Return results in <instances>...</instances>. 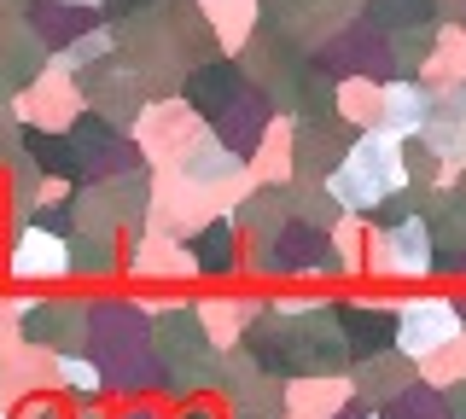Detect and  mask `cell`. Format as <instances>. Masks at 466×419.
I'll use <instances>...</instances> for the list:
<instances>
[{
    "label": "cell",
    "instance_id": "obj_1",
    "mask_svg": "<svg viewBox=\"0 0 466 419\" xmlns=\"http://www.w3.org/2000/svg\"><path fill=\"white\" fill-rule=\"evenodd\" d=\"M87 361L106 379V396H157L152 309L140 292H87Z\"/></svg>",
    "mask_w": 466,
    "mask_h": 419
},
{
    "label": "cell",
    "instance_id": "obj_2",
    "mask_svg": "<svg viewBox=\"0 0 466 419\" xmlns=\"http://www.w3.org/2000/svg\"><path fill=\"white\" fill-rule=\"evenodd\" d=\"M152 361H157V396L181 402V396H204L216 390V367H222V344L210 338L198 303L169 292V303H152Z\"/></svg>",
    "mask_w": 466,
    "mask_h": 419
},
{
    "label": "cell",
    "instance_id": "obj_3",
    "mask_svg": "<svg viewBox=\"0 0 466 419\" xmlns=\"http://www.w3.org/2000/svg\"><path fill=\"white\" fill-rule=\"evenodd\" d=\"M402 181V140H390L385 128H361L356 140H350L344 164L327 175V193L339 198L350 215H368L385 193H397Z\"/></svg>",
    "mask_w": 466,
    "mask_h": 419
},
{
    "label": "cell",
    "instance_id": "obj_4",
    "mask_svg": "<svg viewBox=\"0 0 466 419\" xmlns=\"http://www.w3.org/2000/svg\"><path fill=\"white\" fill-rule=\"evenodd\" d=\"M368 285L379 292H408V285H426L431 280V234H426V215H408L397 227H373L368 234Z\"/></svg>",
    "mask_w": 466,
    "mask_h": 419
},
{
    "label": "cell",
    "instance_id": "obj_5",
    "mask_svg": "<svg viewBox=\"0 0 466 419\" xmlns=\"http://www.w3.org/2000/svg\"><path fill=\"white\" fill-rule=\"evenodd\" d=\"M18 344H35V350L53 355H76L87 350V292H29L18 297Z\"/></svg>",
    "mask_w": 466,
    "mask_h": 419
},
{
    "label": "cell",
    "instance_id": "obj_6",
    "mask_svg": "<svg viewBox=\"0 0 466 419\" xmlns=\"http://www.w3.org/2000/svg\"><path fill=\"white\" fill-rule=\"evenodd\" d=\"M0 280H6L12 292H53V285H70V239L24 222L18 234H6V244H0Z\"/></svg>",
    "mask_w": 466,
    "mask_h": 419
},
{
    "label": "cell",
    "instance_id": "obj_7",
    "mask_svg": "<svg viewBox=\"0 0 466 419\" xmlns=\"http://www.w3.org/2000/svg\"><path fill=\"white\" fill-rule=\"evenodd\" d=\"M216 402L228 419H286V379L262 373L245 344H228L216 367Z\"/></svg>",
    "mask_w": 466,
    "mask_h": 419
},
{
    "label": "cell",
    "instance_id": "obj_8",
    "mask_svg": "<svg viewBox=\"0 0 466 419\" xmlns=\"http://www.w3.org/2000/svg\"><path fill=\"white\" fill-rule=\"evenodd\" d=\"M123 280L135 285V292H181V285L198 280V263H193V251H187V239L140 227V234L123 239Z\"/></svg>",
    "mask_w": 466,
    "mask_h": 419
},
{
    "label": "cell",
    "instance_id": "obj_9",
    "mask_svg": "<svg viewBox=\"0 0 466 419\" xmlns=\"http://www.w3.org/2000/svg\"><path fill=\"white\" fill-rule=\"evenodd\" d=\"M204 128H210V123H204L181 94H164V99H146L128 135H135V146H140V157L152 169H169V164L187 157V146H193Z\"/></svg>",
    "mask_w": 466,
    "mask_h": 419
},
{
    "label": "cell",
    "instance_id": "obj_10",
    "mask_svg": "<svg viewBox=\"0 0 466 419\" xmlns=\"http://www.w3.org/2000/svg\"><path fill=\"white\" fill-rule=\"evenodd\" d=\"M461 332V303L455 292H420V285H408L397 292V350L408 361H426L437 344H449Z\"/></svg>",
    "mask_w": 466,
    "mask_h": 419
},
{
    "label": "cell",
    "instance_id": "obj_11",
    "mask_svg": "<svg viewBox=\"0 0 466 419\" xmlns=\"http://www.w3.org/2000/svg\"><path fill=\"white\" fill-rule=\"evenodd\" d=\"M76 88H82V105H87V111H99V117H111L116 128H135L140 105L152 99V88H146V76H140V70L123 59V47H116V53H106L99 65L76 70Z\"/></svg>",
    "mask_w": 466,
    "mask_h": 419
},
{
    "label": "cell",
    "instance_id": "obj_12",
    "mask_svg": "<svg viewBox=\"0 0 466 419\" xmlns=\"http://www.w3.org/2000/svg\"><path fill=\"white\" fill-rule=\"evenodd\" d=\"M216 210L222 205H216L198 181H187L175 164L152 169V210H146V227H157V234H169V239H187V234H198Z\"/></svg>",
    "mask_w": 466,
    "mask_h": 419
},
{
    "label": "cell",
    "instance_id": "obj_13",
    "mask_svg": "<svg viewBox=\"0 0 466 419\" xmlns=\"http://www.w3.org/2000/svg\"><path fill=\"white\" fill-rule=\"evenodd\" d=\"M175 169H181L187 181H198V186H204V193H210L222 210H233V198H239L245 186L257 181V175H251V164H245L239 152H228L222 140L210 135V128H204V135L193 140V146H187V157H181Z\"/></svg>",
    "mask_w": 466,
    "mask_h": 419
},
{
    "label": "cell",
    "instance_id": "obj_14",
    "mask_svg": "<svg viewBox=\"0 0 466 419\" xmlns=\"http://www.w3.org/2000/svg\"><path fill=\"white\" fill-rule=\"evenodd\" d=\"M245 88H251V76H245V65L233 59V53H210V59H198V65L181 70V99L198 111L204 123H216Z\"/></svg>",
    "mask_w": 466,
    "mask_h": 419
},
{
    "label": "cell",
    "instance_id": "obj_15",
    "mask_svg": "<svg viewBox=\"0 0 466 419\" xmlns=\"http://www.w3.org/2000/svg\"><path fill=\"white\" fill-rule=\"evenodd\" d=\"M356 135L361 128H350L344 117L339 123H291V181H327L344 164Z\"/></svg>",
    "mask_w": 466,
    "mask_h": 419
},
{
    "label": "cell",
    "instance_id": "obj_16",
    "mask_svg": "<svg viewBox=\"0 0 466 419\" xmlns=\"http://www.w3.org/2000/svg\"><path fill=\"white\" fill-rule=\"evenodd\" d=\"M12 105H18V123L24 128H70V123H76V111H82V88H76L70 70L47 65L18 99H12Z\"/></svg>",
    "mask_w": 466,
    "mask_h": 419
},
{
    "label": "cell",
    "instance_id": "obj_17",
    "mask_svg": "<svg viewBox=\"0 0 466 419\" xmlns=\"http://www.w3.org/2000/svg\"><path fill=\"white\" fill-rule=\"evenodd\" d=\"M187 251L198 263V280H210V285H233L245 274V234L233 227L228 210H216L198 234H187Z\"/></svg>",
    "mask_w": 466,
    "mask_h": 419
},
{
    "label": "cell",
    "instance_id": "obj_18",
    "mask_svg": "<svg viewBox=\"0 0 466 419\" xmlns=\"http://www.w3.org/2000/svg\"><path fill=\"white\" fill-rule=\"evenodd\" d=\"M431 99L437 88L431 82H420V76H390V82H379V117L373 128H385L390 140H408V135H420L431 117Z\"/></svg>",
    "mask_w": 466,
    "mask_h": 419
},
{
    "label": "cell",
    "instance_id": "obj_19",
    "mask_svg": "<svg viewBox=\"0 0 466 419\" xmlns=\"http://www.w3.org/2000/svg\"><path fill=\"white\" fill-rule=\"evenodd\" d=\"M274 117H280V111H274V99L262 94V88H245V94L233 99L228 111H222V117L210 123V135L222 140L228 152H239L245 164H251V152L262 146V135H268V128H274Z\"/></svg>",
    "mask_w": 466,
    "mask_h": 419
},
{
    "label": "cell",
    "instance_id": "obj_20",
    "mask_svg": "<svg viewBox=\"0 0 466 419\" xmlns=\"http://www.w3.org/2000/svg\"><path fill=\"white\" fill-rule=\"evenodd\" d=\"M123 280V234H70V285L106 292Z\"/></svg>",
    "mask_w": 466,
    "mask_h": 419
},
{
    "label": "cell",
    "instance_id": "obj_21",
    "mask_svg": "<svg viewBox=\"0 0 466 419\" xmlns=\"http://www.w3.org/2000/svg\"><path fill=\"white\" fill-rule=\"evenodd\" d=\"M41 390H58V355L53 350H35V344H12L0 355V402H24V396H41Z\"/></svg>",
    "mask_w": 466,
    "mask_h": 419
},
{
    "label": "cell",
    "instance_id": "obj_22",
    "mask_svg": "<svg viewBox=\"0 0 466 419\" xmlns=\"http://www.w3.org/2000/svg\"><path fill=\"white\" fill-rule=\"evenodd\" d=\"M24 24L35 30V41H41L47 53H58V47H70L82 30L106 24V12H99V6H70V0H29Z\"/></svg>",
    "mask_w": 466,
    "mask_h": 419
},
{
    "label": "cell",
    "instance_id": "obj_23",
    "mask_svg": "<svg viewBox=\"0 0 466 419\" xmlns=\"http://www.w3.org/2000/svg\"><path fill=\"white\" fill-rule=\"evenodd\" d=\"M408 379H420V361H408L402 350H379V355L350 361V390H356L361 402H373V408L385 396H397Z\"/></svg>",
    "mask_w": 466,
    "mask_h": 419
},
{
    "label": "cell",
    "instance_id": "obj_24",
    "mask_svg": "<svg viewBox=\"0 0 466 419\" xmlns=\"http://www.w3.org/2000/svg\"><path fill=\"white\" fill-rule=\"evenodd\" d=\"M24 152H29V164H35L47 181H65V186L82 181L76 140H70L65 128H24Z\"/></svg>",
    "mask_w": 466,
    "mask_h": 419
},
{
    "label": "cell",
    "instance_id": "obj_25",
    "mask_svg": "<svg viewBox=\"0 0 466 419\" xmlns=\"http://www.w3.org/2000/svg\"><path fill=\"white\" fill-rule=\"evenodd\" d=\"M350 390V373H332V379H286V419H332Z\"/></svg>",
    "mask_w": 466,
    "mask_h": 419
},
{
    "label": "cell",
    "instance_id": "obj_26",
    "mask_svg": "<svg viewBox=\"0 0 466 419\" xmlns=\"http://www.w3.org/2000/svg\"><path fill=\"white\" fill-rule=\"evenodd\" d=\"M420 140H426V146L443 157L449 169H461V164H466V111H461L449 94H437V99H431L426 128H420Z\"/></svg>",
    "mask_w": 466,
    "mask_h": 419
},
{
    "label": "cell",
    "instance_id": "obj_27",
    "mask_svg": "<svg viewBox=\"0 0 466 419\" xmlns=\"http://www.w3.org/2000/svg\"><path fill=\"white\" fill-rule=\"evenodd\" d=\"M379 419H449V396L431 379H408L397 396L379 402Z\"/></svg>",
    "mask_w": 466,
    "mask_h": 419
},
{
    "label": "cell",
    "instance_id": "obj_28",
    "mask_svg": "<svg viewBox=\"0 0 466 419\" xmlns=\"http://www.w3.org/2000/svg\"><path fill=\"white\" fill-rule=\"evenodd\" d=\"M58 396H65L70 408H82V402H106V379H99V367L87 361V350L58 355Z\"/></svg>",
    "mask_w": 466,
    "mask_h": 419
},
{
    "label": "cell",
    "instance_id": "obj_29",
    "mask_svg": "<svg viewBox=\"0 0 466 419\" xmlns=\"http://www.w3.org/2000/svg\"><path fill=\"white\" fill-rule=\"evenodd\" d=\"M251 175L257 181H291V117H274L262 146L251 152Z\"/></svg>",
    "mask_w": 466,
    "mask_h": 419
},
{
    "label": "cell",
    "instance_id": "obj_30",
    "mask_svg": "<svg viewBox=\"0 0 466 419\" xmlns=\"http://www.w3.org/2000/svg\"><path fill=\"white\" fill-rule=\"evenodd\" d=\"M449 175H455V169H449L420 135H408V140H402V181L414 186V193H431V186H443Z\"/></svg>",
    "mask_w": 466,
    "mask_h": 419
},
{
    "label": "cell",
    "instance_id": "obj_31",
    "mask_svg": "<svg viewBox=\"0 0 466 419\" xmlns=\"http://www.w3.org/2000/svg\"><path fill=\"white\" fill-rule=\"evenodd\" d=\"M106 53H116V24H94V30H82L76 41H70V47H58V53H53V65L76 76V70L99 65Z\"/></svg>",
    "mask_w": 466,
    "mask_h": 419
},
{
    "label": "cell",
    "instance_id": "obj_32",
    "mask_svg": "<svg viewBox=\"0 0 466 419\" xmlns=\"http://www.w3.org/2000/svg\"><path fill=\"white\" fill-rule=\"evenodd\" d=\"M291 215H303V222H315V227H339V215H350L339 198L327 193V181H291Z\"/></svg>",
    "mask_w": 466,
    "mask_h": 419
},
{
    "label": "cell",
    "instance_id": "obj_33",
    "mask_svg": "<svg viewBox=\"0 0 466 419\" xmlns=\"http://www.w3.org/2000/svg\"><path fill=\"white\" fill-rule=\"evenodd\" d=\"M420 379H431L437 390H449L455 379H466V326H461L449 344H437L426 361H420Z\"/></svg>",
    "mask_w": 466,
    "mask_h": 419
},
{
    "label": "cell",
    "instance_id": "obj_34",
    "mask_svg": "<svg viewBox=\"0 0 466 419\" xmlns=\"http://www.w3.org/2000/svg\"><path fill=\"white\" fill-rule=\"evenodd\" d=\"M373 24L379 30H414V24H431V0H373Z\"/></svg>",
    "mask_w": 466,
    "mask_h": 419
},
{
    "label": "cell",
    "instance_id": "obj_35",
    "mask_svg": "<svg viewBox=\"0 0 466 419\" xmlns=\"http://www.w3.org/2000/svg\"><path fill=\"white\" fill-rule=\"evenodd\" d=\"M6 419H70V402L58 396V390H41V396L12 402V414H6Z\"/></svg>",
    "mask_w": 466,
    "mask_h": 419
},
{
    "label": "cell",
    "instance_id": "obj_36",
    "mask_svg": "<svg viewBox=\"0 0 466 419\" xmlns=\"http://www.w3.org/2000/svg\"><path fill=\"white\" fill-rule=\"evenodd\" d=\"M431 280L437 285H466V251H431Z\"/></svg>",
    "mask_w": 466,
    "mask_h": 419
},
{
    "label": "cell",
    "instance_id": "obj_37",
    "mask_svg": "<svg viewBox=\"0 0 466 419\" xmlns=\"http://www.w3.org/2000/svg\"><path fill=\"white\" fill-rule=\"evenodd\" d=\"M169 419H228L222 402H216V390H204V396H181L169 408Z\"/></svg>",
    "mask_w": 466,
    "mask_h": 419
},
{
    "label": "cell",
    "instance_id": "obj_38",
    "mask_svg": "<svg viewBox=\"0 0 466 419\" xmlns=\"http://www.w3.org/2000/svg\"><path fill=\"white\" fill-rule=\"evenodd\" d=\"M24 146V123H18V105L12 99H0V164H6L12 152Z\"/></svg>",
    "mask_w": 466,
    "mask_h": 419
},
{
    "label": "cell",
    "instance_id": "obj_39",
    "mask_svg": "<svg viewBox=\"0 0 466 419\" xmlns=\"http://www.w3.org/2000/svg\"><path fill=\"white\" fill-rule=\"evenodd\" d=\"M111 419H169V408L157 396H123V408H116Z\"/></svg>",
    "mask_w": 466,
    "mask_h": 419
},
{
    "label": "cell",
    "instance_id": "obj_40",
    "mask_svg": "<svg viewBox=\"0 0 466 419\" xmlns=\"http://www.w3.org/2000/svg\"><path fill=\"white\" fill-rule=\"evenodd\" d=\"M164 6V0H99V12H106V24H123V18H140V12Z\"/></svg>",
    "mask_w": 466,
    "mask_h": 419
},
{
    "label": "cell",
    "instance_id": "obj_41",
    "mask_svg": "<svg viewBox=\"0 0 466 419\" xmlns=\"http://www.w3.org/2000/svg\"><path fill=\"white\" fill-rule=\"evenodd\" d=\"M18 344V297H6L0 292V355Z\"/></svg>",
    "mask_w": 466,
    "mask_h": 419
},
{
    "label": "cell",
    "instance_id": "obj_42",
    "mask_svg": "<svg viewBox=\"0 0 466 419\" xmlns=\"http://www.w3.org/2000/svg\"><path fill=\"white\" fill-rule=\"evenodd\" d=\"M373 414V402H361V396H344L339 408H332V419H368Z\"/></svg>",
    "mask_w": 466,
    "mask_h": 419
},
{
    "label": "cell",
    "instance_id": "obj_43",
    "mask_svg": "<svg viewBox=\"0 0 466 419\" xmlns=\"http://www.w3.org/2000/svg\"><path fill=\"white\" fill-rule=\"evenodd\" d=\"M443 396H449V419H466V379H455Z\"/></svg>",
    "mask_w": 466,
    "mask_h": 419
},
{
    "label": "cell",
    "instance_id": "obj_44",
    "mask_svg": "<svg viewBox=\"0 0 466 419\" xmlns=\"http://www.w3.org/2000/svg\"><path fill=\"white\" fill-rule=\"evenodd\" d=\"M70 419H111L106 402H82V408H70Z\"/></svg>",
    "mask_w": 466,
    "mask_h": 419
},
{
    "label": "cell",
    "instance_id": "obj_45",
    "mask_svg": "<svg viewBox=\"0 0 466 419\" xmlns=\"http://www.w3.org/2000/svg\"><path fill=\"white\" fill-rule=\"evenodd\" d=\"M437 94H449V99H455V105L466 111V76H461V82H449V88H437Z\"/></svg>",
    "mask_w": 466,
    "mask_h": 419
},
{
    "label": "cell",
    "instance_id": "obj_46",
    "mask_svg": "<svg viewBox=\"0 0 466 419\" xmlns=\"http://www.w3.org/2000/svg\"><path fill=\"white\" fill-rule=\"evenodd\" d=\"M449 186H455V193L466 198V164H461V175H449Z\"/></svg>",
    "mask_w": 466,
    "mask_h": 419
},
{
    "label": "cell",
    "instance_id": "obj_47",
    "mask_svg": "<svg viewBox=\"0 0 466 419\" xmlns=\"http://www.w3.org/2000/svg\"><path fill=\"white\" fill-rule=\"evenodd\" d=\"M70 6H99V0H70Z\"/></svg>",
    "mask_w": 466,
    "mask_h": 419
},
{
    "label": "cell",
    "instance_id": "obj_48",
    "mask_svg": "<svg viewBox=\"0 0 466 419\" xmlns=\"http://www.w3.org/2000/svg\"><path fill=\"white\" fill-rule=\"evenodd\" d=\"M6 414H12V408H6V402H0V419H6Z\"/></svg>",
    "mask_w": 466,
    "mask_h": 419
},
{
    "label": "cell",
    "instance_id": "obj_49",
    "mask_svg": "<svg viewBox=\"0 0 466 419\" xmlns=\"http://www.w3.org/2000/svg\"><path fill=\"white\" fill-rule=\"evenodd\" d=\"M368 419H379V408H373V414H368Z\"/></svg>",
    "mask_w": 466,
    "mask_h": 419
}]
</instances>
